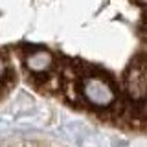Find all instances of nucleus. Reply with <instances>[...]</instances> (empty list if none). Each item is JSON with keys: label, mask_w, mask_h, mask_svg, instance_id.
Returning a JSON list of instances; mask_svg holds the SVG:
<instances>
[{"label": "nucleus", "mask_w": 147, "mask_h": 147, "mask_svg": "<svg viewBox=\"0 0 147 147\" xmlns=\"http://www.w3.org/2000/svg\"><path fill=\"white\" fill-rule=\"evenodd\" d=\"M18 81L147 131V0H0V101Z\"/></svg>", "instance_id": "obj_1"}]
</instances>
